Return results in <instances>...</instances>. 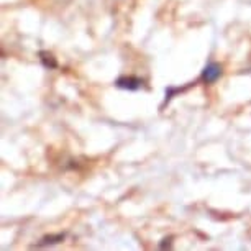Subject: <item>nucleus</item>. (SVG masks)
<instances>
[{
  "label": "nucleus",
  "mask_w": 251,
  "mask_h": 251,
  "mask_svg": "<svg viewBox=\"0 0 251 251\" xmlns=\"http://www.w3.org/2000/svg\"><path fill=\"white\" fill-rule=\"evenodd\" d=\"M222 75V66L217 63H208L205 66V69L202 71V80L205 84H212L215 82Z\"/></svg>",
  "instance_id": "obj_1"
},
{
  "label": "nucleus",
  "mask_w": 251,
  "mask_h": 251,
  "mask_svg": "<svg viewBox=\"0 0 251 251\" xmlns=\"http://www.w3.org/2000/svg\"><path fill=\"white\" fill-rule=\"evenodd\" d=\"M117 86L120 89H128V91H136L143 86V80L138 77H120L117 80Z\"/></svg>",
  "instance_id": "obj_2"
},
{
  "label": "nucleus",
  "mask_w": 251,
  "mask_h": 251,
  "mask_svg": "<svg viewBox=\"0 0 251 251\" xmlns=\"http://www.w3.org/2000/svg\"><path fill=\"white\" fill-rule=\"evenodd\" d=\"M64 240V235H54V236H46L38 243L36 246L38 248H41V246H46V245H54V243H59V241Z\"/></svg>",
  "instance_id": "obj_3"
},
{
  "label": "nucleus",
  "mask_w": 251,
  "mask_h": 251,
  "mask_svg": "<svg viewBox=\"0 0 251 251\" xmlns=\"http://www.w3.org/2000/svg\"><path fill=\"white\" fill-rule=\"evenodd\" d=\"M40 56H41V59H43V64L46 68H56V61L50 53H41Z\"/></svg>",
  "instance_id": "obj_4"
}]
</instances>
